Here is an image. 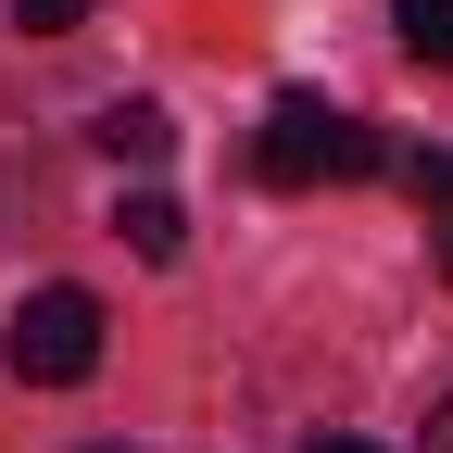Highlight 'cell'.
Listing matches in <instances>:
<instances>
[{"instance_id": "cell-1", "label": "cell", "mask_w": 453, "mask_h": 453, "mask_svg": "<svg viewBox=\"0 0 453 453\" xmlns=\"http://www.w3.org/2000/svg\"><path fill=\"white\" fill-rule=\"evenodd\" d=\"M252 164H265L277 189H315V177H390V139L365 127V113L315 101V88H277V113H265Z\"/></svg>"}, {"instance_id": "cell-2", "label": "cell", "mask_w": 453, "mask_h": 453, "mask_svg": "<svg viewBox=\"0 0 453 453\" xmlns=\"http://www.w3.org/2000/svg\"><path fill=\"white\" fill-rule=\"evenodd\" d=\"M101 365V290H76V277H50V290L13 303V378L26 390H76Z\"/></svg>"}, {"instance_id": "cell-3", "label": "cell", "mask_w": 453, "mask_h": 453, "mask_svg": "<svg viewBox=\"0 0 453 453\" xmlns=\"http://www.w3.org/2000/svg\"><path fill=\"white\" fill-rule=\"evenodd\" d=\"M113 240H127L139 265H177V252H189V214L164 202V189H127V202H113Z\"/></svg>"}, {"instance_id": "cell-4", "label": "cell", "mask_w": 453, "mask_h": 453, "mask_svg": "<svg viewBox=\"0 0 453 453\" xmlns=\"http://www.w3.org/2000/svg\"><path fill=\"white\" fill-rule=\"evenodd\" d=\"M113 164H164L177 151V127H164V101H101V127H88Z\"/></svg>"}, {"instance_id": "cell-5", "label": "cell", "mask_w": 453, "mask_h": 453, "mask_svg": "<svg viewBox=\"0 0 453 453\" xmlns=\"http://www.w3.org/2000/svg\"><path fill=\"white\" fill-rule=\"evenodd\" d=\"M390 177H403V202L428 226H453V151H390Z\"/></svg>"}, {"instance_id": "cell-6", "label": "cell", "mask_w": 453, "mask_h": 453, "mask_svg": "<svg viewBox=\"0 0 453 453\" xmlns=\"http://www.w3.org/2000/svg\"><path fill=\"white\" fill-rule=\"evenodd\" d=\"M390 26H403L416 64H453V0H390Z\"/></svg>"}, {"instance_id": "cell-7", "label": "cell", "mask_w": 453, "mask_h": 453, "mask_svg": "<svg viewBox=\"0 0 453 453\" xmlns=\"http://www.w3.org/2000/svg\"><path fill=\"white\" fill-rule=\"evenodd\" d=\"M88 13H101V0H13V26H26V38H76Z\"/></svg>"}, {"instance_id": "cell-8", "label": "cell", "mask_w": 453, "mask_h": 453, "mask_svg": "<svg viewBox=\"0 0 453 453\" xmlns=\"http://www.w3.org/2000/svg\"><path fill=\"white\" fill-rule=\"evenodd\" d=\"M428 453H453V390H441V403H428Z\"/></svg>"}, {"instance_id": "cell-9", "label": "cell", "mask_w": 453, "mask_h": 453, "mask_svg": "<svg viewBox=\"0 0 453 453\" xmlns=\"http://www.w3.org/2000/svg\"><path fill=\"white\" fill-rule=\"evenodd\" d=\"M315 453H378V441H315Z\"/></svg>"}, {"instance_id": "cell-10", "label": "cell", "mask_w": 453, "mask_h": 453, "mask_svg": "<svg viewBox=\"0 0 453 453\" xmlns=\"http://www.w3.org/2000/svg\"><path fill=\"white\" fill-rule=\"evenodd\" d=\"M441 277H453V226H441Z\"/></svg>"}]
</instances>
